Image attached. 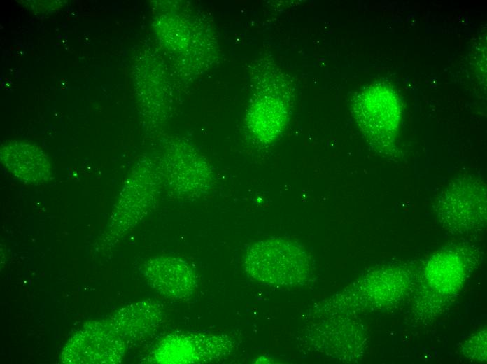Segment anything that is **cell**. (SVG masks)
Masks as SVG:
<instances>
[{"mask_svg": "<svg viewBox=\"0 0 487 364\" xmlns=\"http://www.w3.org/2000/svg\"><path fill=\"white\" fill-rule=\"evenodd\" d=\"M164 316L161 304L146 300L120 309L108 321L125 342L134 341L154 332L162 323Z\"/></svg>", "mask_w": 487, "mask_h": 364, "instance_id": "6", "label": "cell"}, {"mask_svg": "<svg viewBox=\"0 0 487 364\" xmlns=\"http://www.w3.org/2000/svg\"><path fill=\"white\" fill-rule=\"evenodd\" d=\"M1 160L14 177L27 184L43 183L51 174L47 155L31 144L15 141L3 145Z\"/></svg>", "mask_w": 487, "mask_h": 364, "instance_id": "5", "label": "cell"}, {"mask_svg": "<svg viewBox=\"0 0 487 364\" xmlns=\"http://www.w3.org/2000/svg\"><path fill=\"white\" fill-rule=\"evenodd\" d=\"M143 273L148 284L162 296L171 300L190 298L197 287L195 270L185 260L172 256L149 259Z\"/></svg>", "mask_w": 487, "mask_h": 364, "instance_id": "4", "label": "cell"}, {"mask_svg": "<svg viewBox=\"0 0 487 364\" xmlns=\"http://www.w3.org/2000/svg\"><path fill=\"white\" fill-rule=\"evenodd\" d=\"M247 274L258 282L271 286H292L303 281L310 264L305 251L297 244L272 238L251 245L244 258Z\"/></svg>", "mask_w": 487, "mask_h": 364, "instance_id": "1", "label": "cell"}, {"mask_svg": "<svg viewBox=\"0 0 487 364\" xmlns=\"http://www.w3.org/2000/svg\"><path fill=\"white\" fill-rule=\"evenodd\" d=\"M228 349L226 339L204 334H176L163 339L155 349L158 363H205L216 359Z\"/></svg>", "mask_w": 487, "mask_h": 364, "instance_id": "3", "label": "cell"}, {"mask_svg": "<svg viewBox=\"0 0 487 364\" xmlns=\"http://www.w3.org/2000/svg\"><path fill=\"white\" fill-rule=\"evenodd\" d=\"M125 342L108 321H94L83 327L67 342L61 355L63 363H119Z\"/></svg>", "mask_w": 487, "mask_h": 364, "instance_id": "2", "label": "cell"}]
</instances>
